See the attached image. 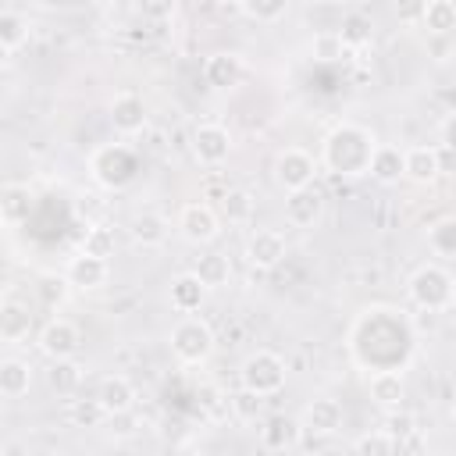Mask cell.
<instances>
[{"label":"cell","instance_id":"6da1fadb","mask_svg":"<svg viewBox=\"0 0 456 456\" xmlns=\"http://www.w3.org/2000/svg\"><path fill=\"white\" fill-rule=\"evenodd\" d=\"M374 150H378V139H374L370 128H363V125H356V121H342V125H335V128L324 135L321 164H324L331 175L360 178V175H370Z\"/></svg>","mask_w":456,"mask_h":456},{"label":"cell","instance_id":"277c9868","mask_svg":"<svg viewBox=\"0 0 456 456\" xmlns=\"http://www.w3.org/2000/svg\"><path fill=\"white\" fill-rule=\"evenodd\" d=\"M135 171H139V160L125 142H107L89 157V175L103 189H125L135 178Z\"/></svg>","mask_w":456,"mask_h":456},{"label":"cell","instance_id":"4dcf8cb0","mask_svg":"<svg viewBox=\"0 0 456 456\" xmlns=\"http://www.w3.org/2000/svg\"><path fill=\"white\" fill-rule=\"evenodd\" d=\"M46 381H50V388H57L61 395H71V392L78 388V381H82V367H78L71 356H68V360H53Z\"/></svg>","mask_w":456,"mask_h":456},{"label":"cell","instance_id":"bcb514c9","mask_svg":"<svg viewBox=\"0 0 456 456\" xmlns=\"http://www.w3.org/2000/svg\"><path fill=\"white\" fill-rule=\"evenodd\" d=\"M424 449H428V442L420 438V431H413V435H406L399 442V452H424Z\"/></svg>","mask_w":456,"mask_h":456},{"label":"cell","instance_id":"4316f807","mask_svg":"<svg viewBox=\"0 0 456 456\" xmlns=\"http://www.w3.org/2000/svg\"><path fill=\"white\" fill-rule=\"evenodd\" d=\"M25 43H28V18L18 14V11H4L0 14V50L11 57Z\"/></svg>","mask_w":456,"mask_h":456},{"label":"cell","instance_id":"7a4b0ae2","mask_svg":"<svg viewBox=\"0 0 456 456\" xmlns=\"http://www.w3.org/2000/svg\"><path fill=\"white\" fill-rule=\"evenodd\" d=\"M406 296L428 314H445L456 306V278L442 264H420L406 281Z\"/></svg>","mask_w":456,"mask_h":456},{"label":"cell","instance_id":"e0dca14e","mask_svg":"<svg viewBox=\"0 0 456 456\" xmlns=\"http://www.w3.org/2000/svg\"><path fill=\"white\" fill-rule=\"evenodd\" d=\"M299 424L306 431H314V435H335L342 428V406L335 399H328V395L310 399L306 410H303V417H299Z\"/></svg>","mask_w":456,"mask_h":456},{"label":"cell","instance_id":"5bb4252c","mask_svg":"<svg viewBox=\"0 0 456 456\" xmlns=\"http://www.w3.org/2000/svg\"><path fill=\"white\" fill-rule=\"evenodd\" d=\"M367 392H370V399H374L381 410H395V406H403V399H406V378H403L399 367L374 370L370 381H367Z\"/></svg>","mask_w":456,"mask_h":456},{"label":"cell","instance_id":"d4e9b609","mask_svg":"<svg viewBox=\"0 0 456 456\" xmlns=\"http://www.w3.org/2000/svg\"><path fill=\"white\" fill-rule=\"evenodd\" d=\"M28 210H32V189L21 182H7L0 192V217L7 224H21L28 221Z\"/></svg>","mask_w":456,"mask_h":456},{"label":"cell","instance_id":"30bf717a","mask_svg":"<svg viewBox=\"0 0 456 456\" xmlns=\"http://www.w3.org/2000/svg\"><path fill=\"white\" fill-rule=\"evenodd\" d=\"M78 346H82V331H78V324L68 321V317H53V321H46L43 331H39V349H43L50 360H68V356L78 353Z\"/></svg>","mask_w":456,"mask_h":456},{"label":"cell","instance_id":"f35d334b","mask_svg":"<svg viewBox=\"0 0 456 456\" xmlns=\"http://www.w3.org/2000/svg\"><path fill=\"white\" fill-rule=\"evenodd\" d=\"M346 53H349V46H346L342 32H321V36H314V57L317 61H338Z\"/></svg>","mask_w":456,"mask_h":456},{"label":"cell","instance_id":"ee69618b","mask_svg":"<svg viewBox=\"0 0 456 456\" xmlns=\"http://www.w3.org/2000/svg\"><path fill=\"white\" fill-rule=\"evenodd\" d=\"M107 424H110V435H114V438H128V435H135V428H139V420L132 417V410L107 417Z\"/></svg>","mask_w":456,"mask_h":456},{"label":"cell","instance_id":"52a82bcc","mask_svg":"<svg viewBox=\"0 0 456 456\" xmlns=\"http://www.w3.org/2000/svg\"><path fill=\"white\" fill-rule=\"evenodd\" d=\"M178 232H182L185 242H192V246H207V242L217 239V232H221V217H217V210H214L210 203L196 200V203H185V207L178 210Z\"/></svg>","mask_w":456,"mask_h":456},{"label":"cell","instance_id":"9c48e42d","mask_svg":"<svg viewBox=\"0 0 456 456\" xmlns=\"http://www.w3.org/2000/svg\"><path fill=\"white\" fill-rule=\"evenodd\" d=\"M285 235L278 228H256L249 239H246V264L256 267V271H271L285 260Z\"/></svg>","mask_w":456,"mask_h":456},{"label":"cell","instance_id":"603a6c76","mask_svg":"<svg viewBox=\"0 0 456 456\" xmlns=\"http://www.w3.org/2000/svg\"><path fill=\"white\" fill-rule=\"evenodd\" d=\"M442 175L438 146H410L406 150V178L417 185H431Z\"/></svg>","mask_w":456,"mask_h":456},{"label":"cell","instance_id":"ac0fdd59","mask_svg":"<svg viewBox=\"0 0 456 456\" xmlns=\"http://www.w3.org/2000/svg\"><path fill=\"white\" fill-rule=\"evenodd\" d=\"M370 178L381 182V185H395L399 178H406V150L378 142L374 160H370Z\"/></svg>","mask_w":456,"mask_h":456},{"label":"cell","instance_id":"60d3db41","mask_svg":"<svg viewBox=\"0 0 456 456\" xmlns=\"http://www.w3.org/2000/svg\"><path fill=\"white\" fill-rule=\"evenodd\" d=\"M392 11L403 25H424L428 14V0H392Z\"/></svg>","mask_w":456,"mask_h":456},{"label":"cell","instance_id":"f907efd6","mask_svg":"<svg viewBox=\"0 0 456 456\" xmlns=\"http://www.w3.org/2000/svg\"><path fill=\"white\" fill-rule=\"evenodd\" d=\"M317 4H342V0H317Z\"/></svg>","mask_w":456,"mask_h":456},{"label":"cell","instance_id":"484cf974","mask_svg":"<svg viewBox=\"0 0 456 456\" xmlns=\"http://www.w3.org/2000/svg\"><path fill=\"white\" fill-rule=\"evenodd\" d=\"M192 271L200 274V281H203L207 289H224L228 278H232V264H228L224 253H203V256H196Z\"/></svg>","mask_w":456,"mask_h":456},{"label":"cell","instance_id":"8d00e7d4","mask_svg":"<svg viewBox=\"0 0 456 456\" xmlns=\"http://www.w3.org/2000/svg\"><path fill=\"white\" fill-rule=\"evenodd\" d=\"M342 39L349 50H363L370 43V18L367 14H349L342 21Z\"/></svg>","mask_w":456,"mask_h":456},{"label":"cell","instance_id":"7dc6e473","mask_svg":"<svg viewBox=\"0 0 456 456\" xmlns=\"http://www.w3.org/2000/svg\"><path fill=\"white\" fill-rule=\"evenodd\" d=\"M438 164H442V175H456V150L438 146Z\"/></svg>","mask_w":456,"mask_h":456},{"label":"cell","instance_id":"74e56055","mask_svg":"<svg viewBox=\"0 0 456 456\" xmlns=\"http://www.w3.org/2000/svg\"><path fill=\"white\" fill-rule=\"evenodd\" d=\"M107 420V410L100 406V399L93 395V399H78L75 406H71V424L75 428H100Z\"/></svg>","mask_w":456,"mask_h":456},{"label":"cell","instance_id":"681fc988","mask_svg":"<svg viewBox=\"0 0 456 456\" xmlns=\"http://www.w3.org/2000/svg\"><path fill=\"white\" fill-rule=\"evenodd\" d=\"M449 417L456 420V395H452V403H449Z\"/></svg>","mask_w":456,"mask_h":456},{"label":"cell","instance_id":"8fae6325","mask_svg":"<svg viewBox=\"0 0 456 456\" xmlns=\"http://www.w3.org/2000/svg\"><path fill=\"white\" fill-rule=\"evenodd\" d=\"M64 274H68L71 289L93 292V289H103V285H107V278H110V264H107L103 256H93V253H82V249H78V253L68 260Z\"/></svg>","mask_w":456,"mask_h":456},{"label":"cell","instance_id":"83f0119b","mask_svg":"<svg viewBox=\"0 0 456 456\" xmlns=\"http://www.w3.org/2000/svg\"><path fill=\"white\" fill-rule=\"evenodd\" d=\"M428 249L435 256H445V260L456 256V217H438L428 228Z\"/></svg>","mask_w":456,"mask_h":456},{"label":"cell","instance_id":"ba28073f","mask_svg":"<svg viewBox=\"0 0 456 456\" xmlns=\"http://www.w3.org/2000/svg\"><path fill=\"white\" fill-rule=\"evenodd\" d=\"M232 153V132L217 121H203L196 125L192 132V157L203 164V167H221Z\"/></svg>","mask_w":456,"mask_h":456},{"label":"cell","instance_id":"5b68a950","mask_svg":"<svg viewBox=\"0 0 456 456\" xmlns=\"http://www.w3.org/2000/svg\"><path fill=\"white\" fill-rule=\"evenodd\" d=\"M285 360L271 349H256L242 360L239 367V385L249 388V392H260V395H278L285 388Z\"/></svg>","mask_w":456,"mask_h":456},{"label":"cell","instance_id":"d590c367","mask_svg":"<svg viewBox=\"0 0 456 456\" xmlns=\"http://www.w3.org/2000/svg\"><path fill=\"white\" fill-rule=\"evenodd\" d=\"M264 399H267V395H260V392L239 388V392L228 399V406H232V413H235L239 420H256V417L264 413Z\"/></svg>","mask_w":456,"mask_h":456},{"label":"cell","instance_id":"f546056e","mask_svg":"<svg viewBox=\"0 0 456 456\" xmlns=\"http://www.w3.org/2000/svg\"><path fill=\"white\" fill-rule=\"evenodd\" d=\"M78 249L107 260V256H114L118 239H114V232H110L107 224H89V228H86V235H82V246H78Z\"/></svg>","mask_w":456,"mask_h":456},{"label":"cell","instance_id":"7bdbcfd3","mask_svg":"<svg viewBox=\"0 0 456 456\" xmlns=\"http://www.w3.org/2000/svg\"><path fill=\"white\" fill-rule=\"evenodd\" d=\"M221 399H228L221 388H214V385H203V388H200V406H203V413L221 417V410H224V403H221Z\"/></svg>","mask_w":456,"mask_h":456},{"label":"cell","instance_id":"4fadbf2b","mask_svg":"<svg viewBox=\"0 0 456 456\" xmlns=\"http://www.w3.org/2000/svg\"><path fill=\"white\" fill-rule=\"evenodd\" d=\"M299 435H303V424L296 417H285V413H274L260 424V445L267 452H285V449H296L299 445Z\"/></svg>","mask_w":456,"mask_h":456},{"label":"cell","instance_id":"836d02e7","mask_svg":"<svg viewBox=\"0 0 456 456\" xmlns=\"http://www.w3.org/2000/svg\"><path fill=\"white\" fill-rule=\"evenodd\" d=\"M36 292H39V299H43V306H61L64 299H68V292H71V281H68V274H43L39 278V285H36Z\"/></svg>","mask_w":456,"mask_h":456},{"label":"cell","instance_id":"d6986e66","mask_svg":"<svg viewBox=\"0 0 456 456\" xmlns=\"http://www.w3.org/2000/svg\"><path fill=\"white\" fill-rule=\"evenodd\" d=\"M321 207H324V200H321V192H317L314 185L285 192V217H289L292 224H299V228L314 224V221L321 217Z\"/></svg>","mask_w":456,"mask_h":456},{"label":"cell","instance_id":"2e32d148","mask_svg":"<svg viewBox=\"0 0 456 456\" xmlns=\"http://www.w3.org/2000/svg\"><path fill=\"white\" fill-rule=\"evenodd\" d=\"M242 57L239 53H210L203 61V82L210 89H232L242 82Z\"/></svg>","mask_w":456,"mask_h":456},{"label":"cell","instance_id":"c3c4849f","mask_svg":"<svg viewBox=\"0 0 456 456\" xmlns=\"http://www.w3.org/2000/svg\"><path fill=\"white\" fill-rule=\"evenodd\" d=\"M43 7H68V4H75V0H39Z\"/></svg>","mask_w":456,"mask_h":456},{"label":"cell","instance_id":"e575fe53","mask_svg":"<svg viewBox=\"0 0 456 456\" xmlns=\"http://www.w3.org/2000/svg\"><path fill=\"white\" fill-rule=\"evenodd\" d=\"M239 7H242L246 18H253L260 25H271V21H278L285 14L289 0H239Z\"/></svg>","mask_w":456,"mask_h":456},{"label":"cell","instance_id":"3957f363","mask_svg":"<svg viewBox=\"0 0 456 456\" xmlns=\"http://www.w3.org/2000/svg\"><path fill=\"white\" fill-rule=\"evenodd\" d=\"M171 353H175V360L178 363H185V367H196V363H207L210 356H214V328L203 321V317H196V314H185L175 328H171Z\"/></svg>","mask_w":456,"mask_h":456},{"label":"cell","instance_id":"44dd1931","mask_svg":"<svg viewBox=\"0 0 456 456\" xmlns=\"http://www.w3.org/2000/svg\"><path fill=\"white\" fill-rule=\"evenodd\" d=\"M96 399H100V406L107 410V417H114V413L132 410L135 388H132V381H128L125 374H107V378L100 381V388H96Z\"/></svg>","mask_w":456,"mask_h":456},{"label":"cell","instance_id":"ab89813d","mask_svg":"<svg viewBox=\"0 0 456 456\" xmlns=\"http://www.w3.org/2000/svg\"><path fill=\"white\" fill-rule=\"evenodd\" d=\"M385 431H388L395 442H403L406 435H413V431H420V428H417V417H413L410 410L395 406V410H385Z\"/></svg>","mask_w":456,"mask_h":456},{"label":"cell","instance_id":"7c38bea8","mask_svg":"<svg viewBox=\"0 0 456 456\" xmlns=\"http://www.w3.org/2000/svg\"><path fill=\"white\" fill-rule=\"evenodd\" d=\"M107 118H110L114 132H121V135H135V132L146 128L150 110H146V103H142L139 93H118V96L110 100V114H107Z\"/></svg>","mask_w":456,"mask_h":456},{"label":"cell","instance_id":"b9f144b4","mask_svg":"<svg viewBox=\"0 0 456 456\" xmlns=\"http://www.w3.org/2000/svg\"><path fill=\"white\" fill-rule=\"evenodd\" d=\"M135 7H139L142 18H150V21H164V18L175 14L178 0H135Z\"/></svg>","mask_w":456,"mask_h":456},{"label":"cell","instance_id":"7402d4cb","mask_svg":"<svg viewBox=\"0 0 456 456\" xmlns=\"http://www.w3.org/2000/svg\"><path fill=\"white\" fill-rule=\"evenodd\" d=\"M28 331H32V314H28V306L7 296V299L0 303V338L14 346V342H25Z\"/></svg>","mask_w":456,"mask_h":456},{"label":"cell","instance_id":"d6a6232c","mask_svg":"<svg viewBox=\"0 0 456 456\" xmlns=\"http://www.w3.org/2000/svg\"><path fill=\"white\" fill-rule=\"evenodd\" d=\"M353 452L360 456H385V452H399V442L381 428V431H367L353 442Z\"/></svg>","mask_w":456,"mask_h":456},{"label":"cell","instance_id":"8992f818","mask_svg":"<svg viewBox=\"0 0 456 456\" xmlns=\"http://www.w3.org/2000/svg\"><path fill=\"white\" fill-rule=\"evenodd\" d=\"M314 175H317V160H314V153H306L303 146H285V150L274 157V182H278L285 192L314 185Z\"/></svg>","mask_w":456,"mask_h":456},{"label":"cell","instance_id":"cb8c5ba5","mask_svg":"<svg viewBox=\"0 0 456 456\" xmlns=\"http://www.w3.org/2000/svg\"><path fill=\"white\" fill-rule=\"evenodd\" d=\"M32 385V367L28 360H18V356H7L0 360V395L4 399H21Z\"/></svg>","mask_w":456,"mask_h":456},{"label":"cell","instance_id":"1f68e13d","mask_svg":"<svg viewBox=\"0 0 456 456\" xmlns=\"http://www.w3.org/2000/svg\"><path fill=\"white\" fill-rule=\"evenodd\" d=\"M221 214H224L232 224L249 221V217H253V196H249L246 189H228V192L221 196Z\"/></svg>","mask_w":456,"mask_h":456},{"label":"cell","instance_id":"f1b7e54d","mask_svg":"<svg viewBox=\"0 0 456 456\" xmlns=\"http://www.w3.org/2000/svg\"><path fill=\"white\" fill-rule=\"evenodd\" d=\"M424 25L431 36H449L456 28V4L452 0H428Z\"/></svg>","mask_w":456,"mask_h":456},{"label":"cell","instance_id":"ffe728a7","mask_svg":"<svg viewBox=\"0 0 456 456\" xmlns=\"http://www.w3.org/2000/svg\"><path fill=\"white\" fill-rule=\"evenodd\" d=\"M128 239H132L135 246H142V249L164 246V239H167V221H164L157 210H139V214H132V221H128Z\"/></svg>","mask_w":456,"mask_h":456},{"label":"cell","instance_id":"f6af8a7d","mask_svg":"<svg viewBox=\"0 0 456 456\" xmlns=\"http://www.w3.org/2000/svg\"><path fill=\"white\" fill-rule=\"evenodd\" d=\"M442 146L456 150V110H449V118L442 121Z\"/></svg>","mask_w":456,"mask_h":456},{"label":"cell","instance_id":"9a60e30c","mask_svg":"<svg viewBox=\"0 0 456 456\" xmlns=\"http://www.w3.org/2000/svg\"><path fill=\"white\" fill-rule=\"evenodd\" d=\"M207 285L200 281V274L196 271H185V274H175L171 278V285H167V299H171V306L178 310V314H196L200 310V303L207 299Z\"/></svg>","mask_w":456,"mask_h":456}]
</instances>
